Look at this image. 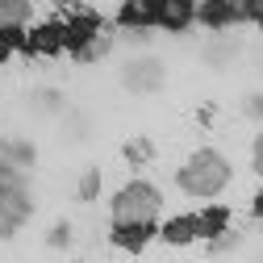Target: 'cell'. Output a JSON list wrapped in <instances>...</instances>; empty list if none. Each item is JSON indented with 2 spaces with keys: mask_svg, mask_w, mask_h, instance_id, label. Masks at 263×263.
<instances>
[{
  "mask_svg": "<svg viewBox=\"0 0 263 263\" xmlns=\"http://www.w3.org/2000/svg\"><path fill=\"white\" fill-rule=\"evenodd\" d=\"M192 0H155V29H167V34H188L192 25Z\"/></svg>",
  "mask_w": 263,
  "mask_h": 263,
  "instance_id": "obj_8",
  "label": "cell"
},
{
  "mask_svg": "<svg viewBox=\"0 0 263 263\" xmlns=\"http://www.w3.org/2000/svg\"><path fill=\"white\" fill-rule=\"evenodd\" d=\"M101 184H105V176H101V167H88V172H84V176L76 180V196H80L84 205H92L96 196H101Z\"/></svg>",
  "mask_w": 263,
  "mask_h": 263,
  "instance_id": "obj_19",
  "label": "cell"
},
{
  "mask_svg": "<svg viewBox=\"0 0 263 263\" xmlns=\"http://www.w3.org/2000/svg\"><path fill=\"white\" fill-rule=\"evenodd\" d=\"M192 226H196V242H213L221 230H230V226H234V209H230V205H217V201H209L201 213H192Z\"/></svg>",
  "mask_w": 263,
  "mask_h": 263,
  "instance_id": "obj_9",
  "label": "cell"
},
{
  "mask_svg": "<svg viewBox=\"0 0 263 263\" xmlns=\"http://www.w3.org/2000/svg\"><path fill=\"white\" fill-rule=\"evenodd\" d=\"M34 109H38V113H63L67 101H63L59 88H38V92H34Z\"/></svg>",
  "mask_w": 263,
  "mask_h": 263,
  "instance_id": "obj_21",
  "label": "cell"
},
{
  "mask_svg": "<svg viewBox=\"0 0 263 263\" xmlns=\"http://www.w3.org/2000/svg\"><path fill=\"white\" fill-rule=\"evenodd\" d=\"M21 42H25V29H0V63L13 50H21Z\"/></svg>",
  "mask_w": 263,
  "mask_h": 263,
  "instance_id": "obj_23",
  "label": "cell"
},
{
  "mask_svg": "<svg viewBox=\"0 0 263 263\" xmlns=\"http://www.w3.org/2000/svg\"><path fill=\"white\" fill-rule=\"evenodd\" d=\"M63 125H67V138H76V142H84V138H88V129H92V121H88L84 113H76V109L63 117Z\"/></svg>",
  "mask_w": 263,
  "mask_h": 263,
  "instance_id": "obj_22",
  "label": "cell"
},
{
  "mask_svg": "<svg viewBox=\"0 0 263 263\" xmlns=\"http://www.w3.org/2000/svg\"><path fill=\"white\" fill-rule=\"evenodd\" d=\"M242 242H247V230L242 226H230V230H221L213 242H205V251L209 255H230V251H238Z\"/></svg>",
  "mask_w": 263,
  "mask_h": 263,
  "instance_id": "obj_17",
  "label": "cell"
},
{
  "mask_svg": "<svg viewBox=\"0 0 263 263\" xmlns=\"http://www.w3.org/2000/svg\"><path fill=\"white\" fill-rule=\"evenodd\" d=\"M109 50H113V38L109 34H101V38H92L84 50H76L71 59L80 63V67H92V63H101V59H109Z\"/></svg>",
  "mask_w": 263,
  "mask_h": 263,
  "instance_id": "obj_18",
  "label": "cell"
},
{
  "mask_svg": "<svg viewBox=\"0 0 263 263\" xmlns=\"http://www.w3.org/2000/svg\"><path fill=\"white\" fill-rule=\"evenodd\" d=\"M101 34H105V17L96 9H67V17H63V50L76 54Z\"/></svg>",
  "mask_w": 263,
  "mask_h": 263,
  "instance_id": "obj_5",
  "label": "cell"
},
{
  "mask_svg": "<svg viewBox=\"0 0 263 263\" xmlns=\"http://www.w3.org/2000/svg\"><path fill=\"white\" fill-rule=\"evenodd\" d=\"M251 172H263V138H251Z\"/></svg>",
  "mask_w": 263,
  "mask_h": 263,
  "instance_id": "obj_25",
  "label": "cell"
},
{
  "mask_svg": "<svg viewBox=\"0 0 263 263\" xmlns=\"http://www.w3.org/2000/svg\"><path fill=\"white\" fill-rule=\"evenodd\" d=\"M117 25H121V34H134V29L155 34V0H125L117 9Z\"/></svg>",
  "mask_w": 263,
  "mask_h": 263,
  "instance_id": "obj_10",
  "label": "cell"
},
{
  "mask_svg": "<svg viewBox=\"0 0 263 263\" xmlns=\"http://www.w3.org/2000/svg\"><path fill=\"white\" fill-rule=\"evenodd\" d=\"M29 213H34V196H29L25 184L0 188V238H13L17 230L29 221Z\"/></svg>",
  "mask_w": 263,
  "mask_h": 263,
  "instance_id": "obj_6",
  "label": "cell"
},
{
  "mask_svg": "<svg viewBox=\"0 0 263 263\" xmlns=\"http://www.w3.org/2000/svg\"><path fill=\"white\" fill-rule=\"evenodd\" d=\"M201 54H205L209 67H226V63H234V59L242 54V38H238V34H213Z\"/></svg>",
  "mask_w": 263,
  "mask_h": 263,
  "instance_id": "obj_13",
  "label": "cell"
},
{
  "mask_svg": "<svg viewBox=\"0 0 263 263\" xmlns=\"http://www.w3.org/2000/svg\"><path fill=\"white\" fill-rule=\"evenodd\" d=\"M25 54H63V17H50L34 29H25V42H21Z\"/></svg>",
  "mask_w": 263,
  "mask_h": 263,
  "instance_id": "obj_7",
  "label": "cell"
},
{
  "mask_svg": "<svg viewBox=\"0 0 263 263\" xmlns=\"http://www.w3.org/2000/svg\"><path fill=\"white\" fill-rule=\"evenodd\" d=\"M121 159L138 172V167H146V163L155 159V142H151V138H129V142L121 146Z\"/></svg>",
  "mask_w": 263,
  "mask_h": 263,
  "instance_id": "obj_16",
  "label": "cell"
},
{
  "mask_svg": "<svg viewBox=\"0 0 263 263\" xmlns=\"http://www.w3.org/2000/svg\"><path fill=\"white\" fill-rule=\"evenodd\" d=\"M34 17L29 0H0V29H25Z\"/></svg>",
  "mask_w": 263,
  "mask_h": 263,
  "instance_id": "obj_15",
  "label": "cell"
},
{
  "mask_svg": "<svg viewBox=\"0 0 263 263\" xmlns=\"http://www.w3.org/2000/svg\"><path fill=\"white\" fill-rule=\"evenodd\" d=\"M242 113H247V121H251V125H259V121H263V92H259V88H251V92H247Z\"/></svg>",
  "mask_w": 263,
  "mask_h": 263,
  "instance_id": "obj_24",
  "label": "cell"
},
{
  "mask_svg": "<svg viewBox=\"0 0 263 263\" xmlns=\"http://www.w3.org/2000/svg\"><path fill=\"white\" fill-rule=\"evenodd\" d=\"M71 238H76V226L71 221H54L46 230V247L50 251H71Z\"/></svg>",
  "mask_w": 263,
  "mask_h": 263,
  "instance_id": "obj_20",
  "label": "cell"
},
{
  "mask_svg": "<svg viewBox=\"0 0 263 263\" xmlns=\"http://www.w3.org/2000/svg\"><path fill=\"white\" fill-rule=\"evenodd\" d=\"M0 163L17 167V172H29L38 163V146L25 142V138H0Z\"/></svg>",
  "mask_w": 263,
  "mask_h": 263,
  "instance_id": "obj_12",
  "label": "cell"
},
{
  "mask_svg": "<svg viewBox=\"0 0 263 263\" xmlns=\"http://www.w3.org/2000/svg\"><path fill=\"white\" fill-rule=\"evenodd\" d=\"M155 238L159 242H167V247H188L196 242V226H192V213H180V217H167L159 230H155Z\"/></svg>",
  "mask_w": 263,
  "mask_h": 263,
  "instance_id": "obj_14",
  "label": "cell"
},
{
  "mask_svg": "<svg viewBox=\"0 0 263 263\" xmlns=\"http://www.w3.org/2000/svg\"><path fill=\"white\" fill-rule=\"evenodd\" d=\"M234 180V167H230V159L213 146H201V151H192L188 163L176 172V188L184 196H192V201H213L217 192H226V184Z\"/></svg>",
  "mask_w": 263,
  "mask_h": 263,
  "instance_id": "obj_1",
  "label": "cell"
},
{
  "mask_svg": "<svg viewBox=\"0 0 263 263\" xmlns=\"http://www.w3.org/2000/svg\"><path fill=\"white\" fill-rule=\"evenodd\" d=\"M155 230L159 226H109V242L121 247V251H129V255H142L146 242L155 238Z\"/></svg>",
  "mask_w": 263,
  "mask_h": 263,
  "instance_id": "obj_11",
  "label": "cell"
},
{
  "mask_svg": "<svg viewBox=\"0 0 263 263\" xmlns=\"http://www.w3.org/2000/svg\"><path fill=\"white\" fill-rule=\"evenodd\" d=\"M163 192L151 180H129L109 201V226H159Z\"/></svg>",
  "mask_w": 263,
  "mask_h": 263,
  "instance_id": "obj_2",
  "label": "cell"
},
{
  "mask_svg": "<svg viewBox=\"0 0 263 263\" xmlns=\"http://www.w3.org/2000/svg\"><path fill=\"white\" fill-rule=\"evenodd\" d=\"M238 21H259L255 0H205L192 9V25L209 29V34H234Z\"/></svg>",
  "mask_w": 263,
  "mask_h": 263,
  "instance_id": "obj_3",
  "label": "cell"
},
{
  "mask_svg": "<svg viewBox=\"0 0 263 263\" xmlns=\"http://www.w3.org/2000/svg\"><path fill=\"white\" fill-rule=\"evenodd\" d=\"M129 46H151L155 42V34H151V29H134V34H121Z\"/></svg>",
  "mask_w": 263,
  "mask_h": 263,
  "instance_id": "obj_26",
  "label": "cell"
},
{
  "mask_svg": "<svg viewBox=\"0 0 263 263\" xmlns=\"http://www.w3.org/2000/svg\"><path fill=\"white\" fill-rule=\"evenodd\" d=\"M117 80L134 96H155V92H163V84H167V67H163V59H155V54H134L129 63H121Z\"/></svg>",
  "mask_w": 263,
  "mask_h": 263,
  "instance_id": "obj_4",
  "label": "cell"
}]
</instances>
